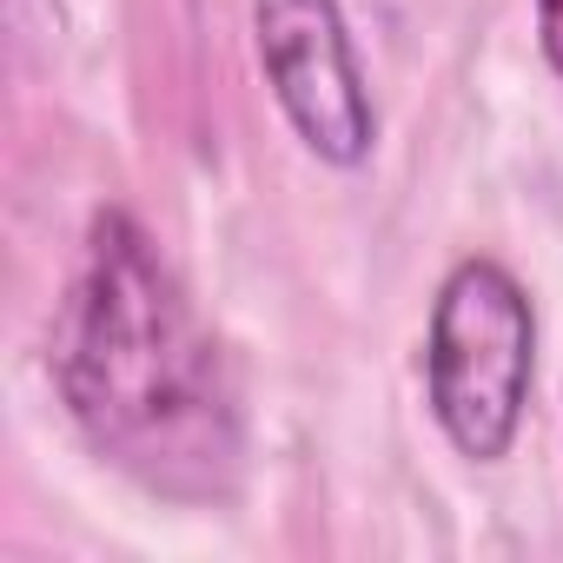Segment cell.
I'll use <instances>...</instances> for the list:
<instances>
[{"label":"cell","mask_w":563,"mask_h":563,"mask_svg":"<svg viewBox=\"0 0 563 563\" xmlns=\"http://www.w3.org/2000/svg\"><path fill=\"white\" fill-rule=\"evenodd\" d=\"M252 34H258V67L292 133L325 166H358L372 153L378 113L339 0H252Z\"/></svg>","instance_id":"3957f363"},{"label":"cell","mask_w":563,"mask_h":563,"mask_svg":"<svg viewBox=\"0 0 563 563\" xmlns=\"http://www.w3.org/2000/svg\"><path fill=\"white\" fill-rule=\"evenodd\" d=\"M537 41H543L550 74L563 80V0H537Z\"/></svg>","instance_id":"277c9868"},{"label":"cell","mask_w":563,"mask_h":563,"mask_svg":"<svg viewBox=\"0 0 563 563\" xmlns=\"http://www.w3.org/2000/svg\"><path fill=\"white\" fill-rule=\"evenodd\" d=\"M530 372H537V312L523 286L497 258L451 265L424 339V391L444 438L464 457L497 464L523 424Z\"/></svg>","instance_id":"7a4b0ae2"},{"label":"cell","mask_w":563,"mask_h":563,"mask_svg":"<svg viewBox=\"0 0 563 563\" xmlns=\"http://www.w3.org/2000/svg\"><path fill=\"white\" fill-rule=\"evenodd\" d=\"M54 385L87 444L146 490L219 497L232 484L239 411L219 345L120 206L87 225L54 325Z\"/></svg>","instance_id":"6da1fadb"}]
</instances>
